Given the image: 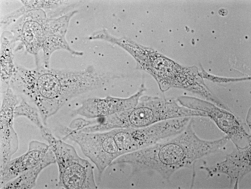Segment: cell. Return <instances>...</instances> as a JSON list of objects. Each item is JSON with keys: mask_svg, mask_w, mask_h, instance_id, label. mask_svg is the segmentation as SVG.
Here are the masks:
<instances>
[{"mask_svg": "<svg viewBox=\"0 0 251 189\" xmlns=\"http://www.w3.org/2000/svg\"><path fill=\"white\" fill-rule=\"evenodd\" d=\"M68 80L66 74L57 71L19 68L12 77L10 87L20 90L31 100L46 125L48 118L56 113L66 97Z\"/></svg>", "mask_w": 251, "mask_h": 189, "instance_id": "cell-1", "label": "cell"}, {"mask_svg": "<svg viewBox=\"0 0 251 189\" xmlns=\"http://www.w3.org/2000/svg\"><path fill=\"white\" fill-rule=\"evenodd\" d=\"M187 129L150 146L126 155L125 162L156 171L165 178L195 158L194 141Z\"/></svg>", "mask_w": 251, "mask_h": 189, "instance_id": "cell-2", "label": "cell"}, {"mask_svg": "<svg viewBox=\"0 0 251 189\" xmlns=\"http://www.w3.org/2000/svg\"><path fill=\"white\" fill-rule=\"evenodd\" d=\"M126 114L124 119L129 128L146 127L169 119L189 117L195 112L179 106L172 98L142 96L137 105Z\"/></svg>", "mask_w": 251, "mask_h": 189, "instance_id": "cell-3", "label": "cell"}, {"mask_svg": "<svg viewBox=\"0 0 251 189\" xmlns=\"http://www.w3.org/2000/svg\"><path fill=\"white\" fill-rule=\"evenodd\" d=\"M141 66L152 75L162 92L172 88L190 90L194 83L195 77L189 72L167 59H157Z\"/></svg>", "mask_w": 251, "mask_h": 189, "instance_id": "cell-4", "label": "cell"}, {"mask_svg": "<svg viewBox=\"0 0 251 189\" xmlns=\"http://www.w3.org/2000/svg\"><path fill=\"white\" fill-rule=\"evenodd\" d=\"M50 148L49 145L36 140L31 141L28 150L11 160L0 171V188L7 183L39 164Z\"/></svg>", "mask_w": 251, "mask_h": 189, "instance_id": "cell-5", "label": "cell"}, {"mask_svg": "<svg viewBox=\"0 0 251 189\" xmlns=\"http://www.w3.org/2000/svg\"><path fill=\"white\" fill-rule=\"evenodd\" d=\"M78 160L76 154L58 166L60 186L67 189L81 188L86 177L85 167Z\"/></svg>", "mask_w": 251, "mask_h": 189, "instance_id": "cell-6", "label": "cell"}, {"mask_svg": "<svg viewBox=\"0 0 251 189\" xmlns=\"http://www.w3.org/2000/svg\"><path fill=\"white\" fill-rule=\"evenodd\" d=\"M56 162L55 156L49 148L39 164L8 182L1 189H31L35 186L36 179L42 170Z\"/></svg>", "mask_w": 251, "mask_h": 189, "instance_id": "cell-7", "label": "cell"}, {"mask_svg": "<svg viewBox=\"0 0 251 189\" xmlns=\"http://www.w3.org/2000/svg\"><path fill=\"white\" fill-rule=\"evenodd\" d=\"M0 170L11 160L18 149V137L13 124H0Z\"/></svg>", "mask_w": 251, "mask_h": 189, "instance_id": "cell-8", "label": "cell"}, {"mask_svg": "<svg viewBox=\"0 0 251 189\" xmlns=\"http://www.w3.org/2000/svg\"><path fill=\"white\" fill-rule=\"evenodd\" d=\"M14 115L15 117L18 116L25 117L35 125L40 131L46 128L37 110L23 98L16 107Z\"/></svg>", "mask_w": 251, "mask_h": 189, "instance_id": "cell-9", "label": "cell"}, {"mask_svg": "<svg viewBox=\"0 0 251 189\" xmlns=\"http://www.w3.org/2000/svg\"><path fill=\"white\" fill-rule=\"evenodd\" d=\"M104 139L101 140V146L103 150L105 153L110 154L112 155H123L119 143L118 132L115 135H110L105 138L103 137Z\"/></svg>", "mask_w": 251, "mask_h": 189, "instance_id": "cell-10", "label": "cell"}, {"mask_svg": "<svg viewBox=\"0 0 251 189\" xmlns=\"http://www.w3.org/2000/svg\"><path fill=\"white\" fill-rule=\"evenodd\" d=\"M218 13L220 15L224 16L227 14V9L221 8L219 10Z\"/></svg>", "mask_w": 251, "mask_h": 189, "instance_id": "cell-11", "label": "cell"}]
</instances>
